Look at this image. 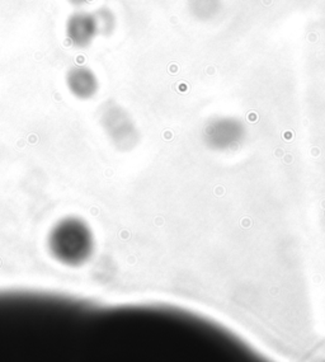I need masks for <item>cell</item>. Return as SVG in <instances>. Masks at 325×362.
Returning a JSON list of instances; mask_svg holds the SVG:
<instances>
[{"mask_svg": "<svg viewBox=\"0 0 325 362\" xmlns=\"http://www.w3.org/2000/svg\"><path fill=\"white\" fill-rule=\"evenodd\" d=\"M65 33L69 42L75 47H88L98 36L93 13L78 10L70 14L65 23Z\"/></svg>", "mask_w": 325, "mask_h": 362, "instance_id": "2", "label": "cell"}, {"mask_svg": "<svg viewBox=\"0 0 325 362\" xmlns=\"http://www.w3.org/2000/svg\"><path fill=\"white\" fill-rule=\"evenodd\" d=\"M66 85L74 97L87 101L98 92L99 83L95 74L87 66H75L66 74Z\"/></svg>", "mask_w": 325, "mask_h": 362, "instance_id": "3", "label": "cell"}, {"mask_svg": "<svg viewBox=\"0 0 325 362\" xmlns=\"http://www.w3.org/2000/svg\"><path fill=\"white\" fill-rule=\"evenodd\" d=\"M97 24L98 35L111 36L117 27V17L114 12L108 7H100L93 13Z\"/></svg>", "mask_w": 325, "mask_h": 362, "instance_id": "5", "label": "cell"}, {"mask_svg": "<svg viewBox=\"0 0 325 362\" xmlns=\"http://www.w3.org/2000/svg\"><path fill=\"white\" fill-rule=\"evenodd\" d=\"M49 246L52 255L64 264H81L93 250V234L83 220L68 217L57 222L50 233Z\"/></svg>", "mask_w": 325, "mask_h": 362, "instance_id": "1", "label": "cell"}, {"mask_svg": "<svg viewBox=\"0 0 325 362\" xmlns=\"http://www.w3.org/2000/svg\"><path fill=\"white\" fill-rule=\"evenodd\" d=\"M221 0H187L189 14L197 21H210L221 10Z\"/></svg>", "mask_w": 325, "mask_h": 362, "instance_id": "4", "label": "cell"}, {"mask_svg": "<svg viewBox=\"0 0 325 362\" xmlns=\"http://www.w3.org/2000/svg\"><path fill=\"white\" fill-rule=\"evenodd\" d=\"M70 5L73 7H76V8H81L84 5H88L89 3H92L93 0H68Z\"/></svg>", "mask_w": 325, "mask_h": 362, "instance_id": "6", "label": "cell"}]
</instances>
